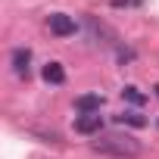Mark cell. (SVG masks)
<instances>
[{"mask_svg": "<svg viewBox=\"0 0 159 159\" xmlns=\"http://www.w3.org/2000/svg\"><path fill=\"white\" fill-rule=\"evenodd\" d=\"M100 128H103V116L100 112H84V116L75 119V131L78 134H100Z\"/></svg>", "mask_w": 159, "mask_h": 159, "instance_id": "3", "label": "cell"}, {"mask_svg": "<svg viewBox=\"0 0 159 159\" xmlns=\"http://www.w3.org/2000/svg\"><path fill=\"white\" fill-rule=\"evenodd\" d=\"M100 106H103V94H81L75 100V109L78 112H100Z\"/></svg>", "mask_w": 159, "mask_h": 159, "instance_id": "5", "label": "cell"}, {"mask_svg": "<svg viewBox=\"0 0 159 159\" xmlns=\"http://www.w3.org/2000/svg\"><path fill=\"white\" fill-rule=\"evenodd\" d=\"M156 97H159V84H156Z\"/></svg>", "mask_w": 159, "mask_h": 159, "instance_id": "10", "label": "cell"}, {"mask_svg": "<svg viewBox=\"0 0 159 159\" xmlns=\"http://www.w3.org/2000/svg\"><path fill=\"white\" fill-rule=\"evenodd\" d=\"M112 7H140V0H112Z\"/></svg>", "mask_w": 159, "mask_h": 159, "instance_id": "9", "label": "cell"}, {"mask_svg": "<svg viewBox=\"0 0 159 159\" xmlns=\"http://www.w3.org/2000/svg\"><path fill=\"white\" fill-rule=\"evenodd\" d=\"M97 153H109V156H137L140 153V143L128 134H97V140L91 143Z\"/></svg>", "mask_w": 159, "mask_h": 159, "instance_id": "1", "label": "cell"}, {"mask_svg": "<svg viewBox=\"0 0 159 159\" xmlns=\"http://www.w3.org/2000/svg\"><path fill=\"white\" fill-rule=\"evenodd\" d=\"M116 122L119 125H131V128H143L147 125V119L137 116V112H122V116H116Z\"/></svg>", "mask_w": 159, "mask_h": 159, "instance_id": "7", "label": "cell"}, {"mask_svg": "<svg viewBox=\"0 0 159 159\" xmlns=\"http://www.w3.org/2000/svg\"><path fill=\"white\" fill-rule=\"evenodd\" d=\"M47 25H50V31H53L56 38H72V34L78 31L75 19L66 16V13H50V16H47Z\"/></svg>", "mask_w": 159, "mask_h": 159, "instance_id": "2", "label": "cell"}, {"mask_svg": "<svg viewBox=\"0 0 159 159\" xmlns=\"http://www.w3.org/2000/svg\"><path fill=\"white\" fill-rule=\"evenodd\" d=\"M28 62H31V50L28 47H16L13 50V72L19 78H28Z\"/></svg>", "mask_w": 159, "mask_h": 159, "instance_id": "4", "label": "cell"}, {"mask_svg": "<svg viewBox=\"0 0 159 159\" xmlns=\"http://www.w3.org/2000/svg\"><path fill=\"white\" fill-rule=\"evenodd\" d=\"M41 75H44L47 84H62V81H66V69H62L59 62H47V66L41 69Z\"/></svg>", "mask_w": 159, "mask_h": 159, "instance_id": "6", "label": "cell"}, {"mask_svg": "<svg viewBox=\"0 0 159 159\" xmlns=\"http://www.w3.org/2000/svg\"><path fill=\"white\" fill-rule=\"evenodd\" d=\"M122 97H125L128 103H134V106L147 103V94H140V91H137V88H131V84H128V88H122Z\"/></svg>", "mask_w": 159, "mask_h": 159, "instance_id": "8", "label": "cell"}]
</instances>
